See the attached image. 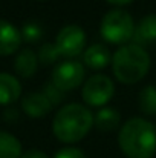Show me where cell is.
Returning <instances> with one entry per match:
<instances>
[{
  "label": "cell",
  "instance_id": "1",
  "mask_svg": "<svg viewBox=\"0 0 156 158\" xmlns=\"http://www.w3.org/2000/svg\"><path fill=\"white\" fill-rule=\"evenodd\" d=\"M118 144L127 158H152L156 152V127L146 118H130L119 129Z\"/></svg>",
  "mask_w": 156,
  "mask_h": 158
},
{
  "label": "cell",
  "instance_id": "2",
  "mask_svg": "<svg viewBox=\"0 0 156 158\" xmlns=\"http://www.w3.org/2000/svg\"><path fill=\"white\" fill-rule=\"evenodd\" d=\"M95 123L94 114L78 103L64 105L54 117L52 132L61 143H77L81 141Z\"/></svg>",
  "mask_w": 156,
  "mask_h": 158
},
{
  "label": "cell",
  "instance_id": "3",
  "mask_svg": "<svg viewBox=\"0 0 156 158\" xmlns=\"http://www.w3.org/2000/svg\"><path fill=\"white\" fill-rule=\"evenodd\" d=\"M150 55L136 43L121 46L112 57V69L118 81L133 85L141 81L150 69Z\"/></svg>",
  "mask_w": 156,
  "mask_h": 158
},
{
  "label": "cell",
  "instance_id": "4",
  "mask_svg": "<svg viewBox=\"0 0 156 158\" xmlns=\"http://www.w3.org/2000/svg\"><path fill=\"white\" fill-rule=\"evenodd\" d=\"M135 23L132 15L124 9H112L103 17L101 22V37L112 45H122L133 39Z\"/></svg>",
  "mask_w": 156,
  "mask_h": 158
},
{
  "label": "cell",
  "instance_id": "5",
  "mask_svg": "<svg viewBox=\"0 0 156 158\" xmlns=\"http://www.w3.org/2000/svg\"><path fill=\"white\" fill-rule=\"evenodd\" d=\"M113 81L103 74L92 75L86 80L81 97L89 106H104L113 95Z\"/></svg>",
  "mask_w": 156,
  "mask_h": 158
},
{
  "label": "cell",
  "instance_id": "6",
  "mask_svg": "<svg viewBox=\"0 0 156 158\" xmlns=\"http://www.w3.org/2000/svg\"><path fill=\"white\" fill-rule=\"evenodd\" d=\"M55 46L60 55L72 58L84 51L86 46V32L78 25H66L57 34Z\"/></svg>",
  "mask_w": 156,
  "mask_h": 158
},
{
  "label": "cell",
  "instance_id": "7",
  "mask_svg": "<svg viewBox=\"0 0 156 158\" xmlns=\"http://www.w3.org/2000/svg\"><path fill=\"white\" fill-rule=\"evenodd\" d=\"M84 80V68L77 60H66L57 64L52 71V83L61 91L67 92L78 88Z\"/></svg>",
  "mask_w": 156,
  "mask_h": 158
},
{
  "label": "cell",
  "instance_id": "8",
  "mask_svg": "<svg viewBox=\"0 0 156 158\" xmlns=\"http://www.w3.org/2000/svg\"><path fill=\"white\" fill-rule=\"evenodd\" d=\"M22 107H23V110L28 117L42 118V117H45L51 112L54 106L43 92H32V94H28L23 98Z\"/></svg>",
  "mask_w": 156,
  "mask_h": 158
},
{
  "label": "cell",
  "instance_id": "9",
  "mask_svg": "<svg viewBox=\"0 0 156 158\" xmlns=\"http://www.w3.org/2000/svg\"><path fill=\"white\" fill-rule=\"evenodd\" d=\"M22 43V32L6 20L0 19V55L14 54Z\"/></svg>",
  "mask_w": 156,
  "mask_h": 158
},
{
  "label": "cell",
  "instance_id": "10",
  "mask_svg": "<svg viewBox=\"0 0 156 158\" xmlns=\"http://www.w3.org/2000/svg\"><path fill=\"white\" fill-rule=\"evenodd\" d=\"M156 42V14H149L135 28L133 43L142 46Z\"/></svg>",
  "mask_w": 156,
  "mask_h": 158
},
{
  "label": "cell",
  "instance_id": "11",
  "mask_svg": "<svg viewBox=\"0 0 156 158\" xmlns=\"http://www.w3.org/2000/svg\"><path fill=\"white\" fill-rule=\"evenodd\" d=\"M22 94L20 81L6 72H0V105H11L17 102Z\"/></svg>",
  "mask_w": 156,
  "mask_h": 158
},
{
  "label": "cell",
  "instance_id": "12",
  "mask_svg": "<svg viewBox=\"0 0 156 158\" xmlns=\"http://www.w3.org/2000/svg\"><path fill=\"white\" fill-rule=\"evenodd\" d=\"M83 58H84V64H87L90 69H103L112 60L110 51L101 43H95V45L89 46L84 51Z\"/></svg>",
  "mask_w": 156,
  "mask_h": 158
},
{
  "label": "cell",
  "instance_id": "13",
  "mask_svg": "<svg viewBox=\"0 0 156 158\" xmlns=\"http://www.w3.org/2000/svg\"><path fill=\"white\" fill-rule=\"evenodd\" d=\"M37 64H38V58L35 52L29 48L20 51L15 61H14V68H15V72L23 77V78H29L35 74L37 71Z\"/></svg>",
  "mask_w": 156,
  "mask_h": 158
},
{
  "label": "cell",
  "instance_id": "14",
  "mask_svg": "<svg viewBox=\"0 0 156 158\" xmlns=\"http://www.w3.org/2000/svg\"><path fill=\"white\" fill-rule=\"evenodd\" d=\"M22 155L20 141L12 134L0 131V158H20Z\"/></svg>",
  "mask_w": 156,
  "mask_h": 158
},
{
  "label": "cell",
  "instance_id": "15",
  "mask_svg": "<svg viewBox=\"0 0 156 158\" xmlns=\"http://www.w3.org/2000/svg\"><path fill=\"white\" fill-rule=\"evenodd\" d=\"M119 112L113 107H103L100 112H97V117H95V124L100 131L104 132H109V131H113L116 129V126L119 124Z\"/></svg>",
  "mask_w": 156,
  "mask_h": 158
},
{
  "label": "cell",
  "instance_id": "16",
  "mask_svg": "<svg viewBox=\"0 0 156 158\" xmlns=\"http://www.w3.org/2000/svg\"><path fill=\"white\" fill-rule=\"evenodd\" d=\"M139 109L146 115H156V86L147 85L139 92Z\"/></svg>",
  "mask_w": 156,
  "mask_h": 158
},
{
  "label": "cell",
  "instance_id": "17",
  "mask_svg": "<svg viewBox=\"0 0 156 158\" xmlns=\"http://www.w3.org/2000/svg\"><path fill=\"white\" fill-rule=\"evenodd\" d=\"M43 35V29L38 23L35 22H29V23H25L23 25V29H22V39H25V42H29V43H34V42H38Z\"/></svg>",
  "mask_w": 156,
  "mask_h": 158
},
{
  "label": "cell",
  "instance_id": "18",
  "mask_svg": "<svg viewBox=\"0 0 156 158\" xmlns=\"http://www.w3.org/2000/svg\"><path fill=\"white\" fill-rule=\"evenodd\" d=\"M58 57H60V52H58L57 46L52 45V43L42 45V48L38 51V58H40V61L43 64H52V63H55Z\"/></svg>",
  "mask_w": 156,
  "mask_h": 158
},
{
  "label": "cell",
  "instance_id": "19",
  "mask_svg": "<svg viewBox=\"0 0 156 158\" xmlns=\"http://www.w3.org/2000/svg\"><path fill=\"white\" fill-rule=\"evenodd\" d=\"M43 94L49 98V102L52 103V106L58 105V103H60V102H63V100H64V97H66V92H64V91H61L60 88H57L52 81L46 83V85L43 86Z\"/></svg>",
  "mask_w": 156,
  "mask_h": 158
},
{
  "label": "cell",
  "instance_id": "20",
  "mask_svg": "<svg viewBox=\"0 0 156 158\" xmlns=\"http://www.w3.org/2000/svg\"><path fill=\"white\" fill-rule=\"evenodd\" d=\"M54 158H87V157L77 148H64V149H60Z\"/></svg>",
  "mask_w": 156,
  "mask_h": 158
},
{
  "label": "cell",
  "instance_id": "21",
  "mask_svg": "<svg viewBox=\"0 0 156 158\" xmlns=\"http://www.w3.org/2000/svg\"><path fill=\"white\" fill-rule=\"evenodd\" d=\"M20 158H49V157H48L45 152L38 151V149H31V151L25 152V154H23Z\"/></svg>",
  "mask_w": 156,
  "mask_h": 158
},
{
  "label": "cell",
  "instance_id": "22",
  "mask_svg": "<svg viewBox=\"0 0 156 158\" xmlns=\"http://www.w3.org/2000/svg\"><path fill=\"white\" fill-rule=\"evenodd\" d=\"M106 2L110 3V5H113V6H126V5L132 3L133 0H106Z\"/></svg>",
  "mask_w": 156,
  "mask_h": 158
}]
</instances>
